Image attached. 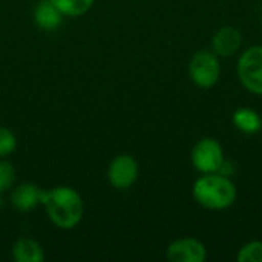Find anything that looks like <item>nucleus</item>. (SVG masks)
Here are the masks:
<instances>
[{"instance_id": "nucleus-3", "label": "nucleus", "mask_w": 262, "mask_h": 262, "mask_svg": "<svg viewBox=\"0 0 262 262\" xmlns=\"http://www.w3.org/2000/svg\"><path fill=\"white\" fill-rule=\"evenodd\" d=\"M221 75L220 57L213 51H198L189 63V77L201 89L213 88Z\"/></svg>"}, {"instance_id": "nucleus-12", "label": "nucleus", "mask_w": 262, "mask_h": 262, "mask_svg": "<svg viewBox=\"0 0 262 262\" xmlns=\"http://www.w3.org/2000/svg\"><path fill=\"white\" fill-rule=\"evenodd\" d=\"M233 124L244 134H256L262 129V118L250 107H241L233 114Z\"/></svg>"}, {"instance_id": "nucleus-15", "label": "nucleus", "mask_w": 262, "mask_h": 262, "mask_svg": "<svg viewBox=\"0 0 262 262\" xmlns=\"http://www.w3.org/2000/svg\"><path fill=\"white\" fill-rule=\"evenodd\" d=\"M17 147V138L12 134V130H9L5 126H0V158L9 157Z\"/></svg>"}, {"instance_id": "nucleus-8", "label": "nucleus", "mask_w": 262, "mask_h": 262, "mask_svg": "<svg viewBox=\"0 0 262 262\" xmlns=\"http://www.w3.org/2000/svg\"><path fill=\"white\" fill-rule=\"evenodd\" d=\"M243 45V34L235 26H223L212 37V51L218 57L235 55Z\"/></svg>"}, {"instance_id": "nucleus-11", "label": "nucleus", "mask_w": 262, "mask_h": 262, "mask_svg": "<svg viewBox=\"0 0 262 262\" xmlns=\"http://www.w3.org/2000/svg\"><path fill=\"white\" fill-rule=\"evenodd\" d=\"M12 258L17 262H43V247L32 238H20L12 246Z\"/></svg>"}, {"instance_id": "nucleus-10", "label": "nucleus", "mask_w": 262, "mask_h": 262, "mask_svg": "<svg viewBox=\"0 0 262 262\" xmlns=\"http://www.w3.org/2000/svg\"><path fill=\"white\" fill-rule=\"evenodd\" d=\"M41 189L32 183H23L17 186L11 193V203L18 212H31L40 206Z\"/></svg>"}, {"instance_id": "nucleus-14", "label": "nucleus", "mask_w": 262, "mask_h": 262, "mask_svg": "<svg viewBox=\"0 0 262 262\" xmlns=\"http://www.w3.org/2000/svg\"><path fill=\"white\" fill-rule=\"evenodd\" d=\"M239 262H262V241H250L244 244L236 255Z\"/></svg>"}, {"instance_id": "nucleus-2", "label": "nucleus", "mask_w": 262, "mask_h": 262, "mask_svg": "<svg viewBox=\"0 0 262 262\" xmlns=\"http://www.w3.org/2000/svg\"><path fill=\"white\" fill-rule=\"evenodd\" d=\"M192 195L193 200L204 209L226 210L235 204L238 190L235 183L227 175L215 172L203 173V177L195 181Z\"/></svg>"}, {"instance_id": "nucleus-5", "label": "nucleus", "mask_w": 262, "mask_h": 262, "mask_svg": "<svg viewBox=\"0 0 262 262\" xmlns=\"http://www.w3.org/2000/svg\"><path fill=\"white\" fill-rule=\"evenodd\" d=\"M190 161L200 173H215L221 170L226 157L215 138H201L192 147Z\"/></svg>"}, {"instance_id": "nucleus-4", "label": "nucleus", "mask_w": 262, "mask_h": 262, "mask_svg": "<svg viewBox=\"0 0 262 262\" xmlns=\"http://www.w3.org/2000/svg\"><path fill=\"white\" fill-rule=\"evenodd\" d=\"M236 72L249 92L262 95V46H252L241 54Z\"/></svg>"}, {"instance_id": "nucleus-16", "label": "nucleus", "mask_w": 262, "mask_h": 262, "mask_svg": "<svg viewBox=\"0 0 262 262\" xmlns=\"http://www.w3.org/2000/svg\"><path fill=\"white\" fill-rule=\"evenodd\" d=\"M15 180V170L11 163L0 161V193L6 192Z\"/></svg>"}, {"instance_id": "nucleus-6", "label": "nucleus", "mask_w": 262, "mask_h": 262, "mask_svg": "<svg viewBox=\"0 0 262 262\" xmlns=\"http://www.w3.org/2000/svg\"><path fill=\"white\" fill-rule=\"evenodd\" d=\"M140 167L137 160L132 155H118L115 157L107 169V180L112 187L118 190H126L132 187L138 180Z\"/></svg>"}, {"instance_id": "nucleus-1", "label": "nucleus", "mask_w": 262, "mask_h": 262, "mask_svg": "<svg viewBox=\"0 0 262 262\" xmlns=\"http://www.w3.org/2000/svg\"><path fill=\"white\" fill-rule=\"evenodd\" d=\"M40 206L45 207L51 223L61 230L75 229L84 216V203L80 193L69 186L41 190Z\"/></svg>"}, {"instance_id": "nucleus-7", "label": "nucleus", "mask_w": 262, "mask_h": 262, "mask_svg": "<svg viewBox=\"0 0 262 262\" xmlns=\"http://www.w3.org/2000/svg\"><path fill=\"white\" fill-rule=\"evenodd\" d=\"M166 258L172 262H204L207 259V249L200 239L184 236L169 244Z\"/></svg>"}, {"instance_id": "nucleus-13", "label": "nucleus", "mask_w": 262, "mask_h": 262, "mask_svg": "<svg viewBox=\"0 0 262 262\" xmlns=\"http://www.w3.org/2000/svg\"><path fill=\"white\" fill-rule=\"evenodd\" d=\"M63 15L66 17H80L86 14L95 0H51Z\"/></svg>"}, {"instance_id": "nucleus-9", "label": "nucleus", "mask_w": 262, "mask_h": 262, "mask_svg": "<svg viewBox=\"0 0 262 262\" xmlns=\"http://www.w3.org/2000/svg\"><path fill=\"white\" fill-rule=\"evenodd\" d=\"M32 17H34V23L41 31H55L61 26L64 15L51 0H41L34 8Z\"/></svg>"}]
</instances>
